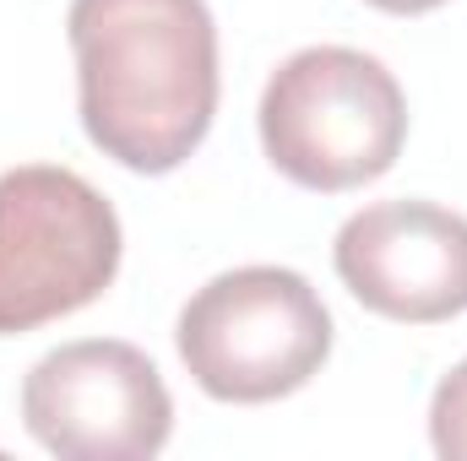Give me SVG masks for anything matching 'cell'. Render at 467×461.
<instances>
[{
  "mask_svg": "<svg viewBox=\"0 0 467 461\" xmlns=\"http://www.w3.org/2000/svg\"><path fill=\"white\" fill-rule=\"evenodd\" d=\"M255 119L272 169L321 196L380 179L408 141V98L397 77L348 44L288 55L272 71Z\"/></svg>",
  "mask_w": 467,
  "mask_h": 461,
  "instance_id": "7a4b0ae2",
  "label": "cell"
},
{
  "mask_svg": "<svg viewBox=\"0 0 467 461\" xmlns=\"http://www.w3.org/2000/svg\"><path fill=\"white\" fill-rule=\"evenodd\" d=\"M115 207L71 169L22 163L0 174V337L88 310L119 271Z\"/></svg>",
  "mask_w": 467,
  "mask_h": 461,
  "instance_id": "277c9868",
  "label": "cell"
},
{
  "mask_svg": "<svg viewBox=\"0 0 467 461\" xmlns=\"http://www.w3.org/2000/svg\"><path fill=\"white\" fill-rule=\"evenodd\" d=\"M82 130L130 174L180 169L218 115V22L207 0H71Z\"/></svg>",
  "mask_w": 467,
  "mask_h": 461,
  "instance_id": "6da1fadb",
  "label": "cell"
},
{
  "mask_svg": "<svg viewBox=\"0 0 467 461\" xmlns=\"http://www.w3.org/2000/svg\"><path fill=\"white\" fill-rule=\"evenodd\" d=\"M22 424L60 461H147L169 446L174 402L141 347L88 337L27 369Z\"/></svg>",
  "mask_w": 467,
  "mask_h": 461,
  "instance_id": "5b68a950",
  "label": "cell"
},
{
  "mask_svg": "<svg viewBox=\"0 0 467 461\" xmlns=\"http://www.w3.org/2000/svg\"><path fill=\"white\" fill-rule=\"evenodd\" d=\"M353 299L402 326H435L467 310V218L435 201H375L332 244Z\"/></svg>",
  "mask_w": 467,
  "mask_h": 461,
  "instance_id": "8992f818",
  "label": "cell"
},
{
  "mask_svg": "<svg viewBox=\"0 0 467 461\" xmlns=\"http://www.w3.org/2000/svg\"><path fill=\"white\" fill-rule=\"evenodd\" d=\"M430 446H435V456H446V461H467V358L435 385Z\"/></svg>",
  "mask_w": 467,
  "mask_h": 461,
  "instance_id": "52a82bcc",
  "label": "cell"
},
{
  "mask_svg": "<svg viewBox=\"0 0 467 461\" xmlns=\"http://www.w3.org/2000/svg\"><path fill=\"white\" fill-rule=\"evenodd\" d=\"M369 5H380V11H391V16H419V11H435V5H446V0H369Z\"/></svg>",
  "mask_w": 467,
  "mask_h": 461,
  "instance_id": "ba28073f",
  "label": "cell"
},
{
  "mask_svg": "<svg viewBox=\"0 0 467 461\" xmlns=\"http://www.w3.org/2000/svg\"><path fill=\"white\" fill-rule=\"evenodd\" d=\"M180 358L218 402H277L310 385L332 353L321 293L288 266H234L180 310Z\"/></svg>",
  "mask_w": 467,
  "mask_h": 461,
  "instance_id": "3957f363",
  "label": "cell"
}]
</instances>
